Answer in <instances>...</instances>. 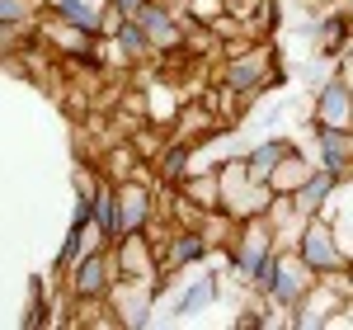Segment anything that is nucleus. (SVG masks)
Wrapping results in <instances>:
<instances>
[{"instance_id":"1","label":"nucleus","mask_w":353,"mask_h":330,"mask_svg":"<svg viewBox=\"0 0 353 330\" xmlns=\"http://www.w3.org/2000/svg\"><path fill=\"white\" fill-rule=\"evenodd\" d=\"M316 283V269L297 255V246H278L264 260V269L254 278V293H264V302L273 311H292V307L306 298V288Z\"/></svg>"},{"instance_id":"2","label":"nucleus","mask_w":353,"mask_h":330,"mask_svg":"<svg viewBox=\"0 0 353 330\" xmlns=\"http://www.w3.org/2000/svg\"><path fill=\"white\" fill-rule=\"evenodd\" d=\"M221 85H231L241 99H254V95H264L273 81H283V71H278V57H273L269 43H226L221 48Z\"/></svg>"},{"instance_id":"3","label":"nucleus","mask_w":353,"mask_h":330,"mask_svg":"<svg viewBox=\"0 0 353 330\" xmlns=\"http://www.w3.org/2000/svg\"><path fill=\"white\" fill-rule=\"evenodd\" d=\"M226 250H231V283L254 288V278H259V269H264V260L278 250V241H273V231H269L264 217H245V222H236Z\"/></svg>"},{"instance_id":"4","label":"nucleus","mask_w":353,"mask_h":330,"mask_svg":"<svg viewBox=\"0 0 353 330\" xmlns=\"http://www.w3.org/2000/svg\"><path fill=\"white\" fill-rule=\"evenodd\" d=\"M217 175H221V213H226V217H231V222L264 217V208L273 203V189H269V184H259V179H250L245 156L221 161Z\"/></svg>"},{"instance_id":"5","label":"nucleus","mask_w":353,"mask_h":330,"mask_svg":"<svg viewBox=\"0 0 353 330\" xmlns=\"http://www.w3.org/2000/svg\"><path fill=\"white\" fill-rule=\"evenodd\" d=\"M297 255L311 264V269H316V274H330V269L353 264L349 255H344L339 231H334V217H325V213L306 217V226H301V236H297Z\"/></svg>"},{"instance_id":"6","label":"nucleus","mask_w":353,"mask_h":330,"mask_svg":"<svg viewBox=\"0 0 353 330\" xmlns=\"http://www.w3.org/2000/svg\"><path fill=\"white\" fill-rule=\"evenodd\" d=\"M156 278H128L118 274L109 288V307L113 316H118V326H151V307H156Z\"/></svg>"},{"instance_id":"7","label":"nucleus","mask_w":353,"mask_h":330,"mask_svg":"<svg viewBox=\"0 0 353 330\" xmlns=\"http://www.w3.org/2000/svg\"><path fill=\"white\" fill-rule=\"evenodd\" d=\"M301 151L321 165V170H330L339 184L353 179V128H316Z\"/></svg>"},{"instance_id":"8","label":"nucleus","mask_w":353,"mask_h":330,"mask_svg":"<svg viewBox=\"0 0 353 330\" xmlns=\"http://www.w3.org/2000/svg\"><path fill=\"white\" fill-rule=\"evenodd\" d=\"M66 288H71V298H109L113 278H118V260H113V246L104 250H90L81 255L71 269H66Z\"/></svg>"},{"instance_id":"9","label":"nucleus","mask_w":353,"mask_h":330,"mask_svg":"<svg viewBox=\"0 0 353 330\" xmlns=\"http://www.w3.org/2000/svg\"><path fill=\"white\" fill-rule=\"evenodd\" d=\"M208 250H212V241H208L198 226H179V222H170L165 241H156L161 274H179V269H189V264H198V260H208Z\"/></svg>"},{"instance_id":"10","label":"nucleus","mask_w":353,"mask_h":330,"mask_svg":"<svg viewBox=\"0 0 353 330\" xmlns=\"http://www.w3.org/2000/svg\"><path fill=\"white\" fill-rule=\"evenodd\" d=\"M344 302H349V293H339L334 283L316 278V283L306 288V298L292 307V326H297V330H325V326H330V316H334V311H339Z\"/></svg>"},{"instance_id":"11","label":"nucleus","mask_w":353,"mask_h":330,"mask_svg":"<svg viewBox=\"0 0 353 330\" xmlns=\"http://www.w3.org/2000/svg\"><path fill=\"white\" fill-rule=\"evenodd\" d=\"M316 128H353V85L334 71L325 85H316V104H311Z\"/></svg>"},{"instance_id":"12","label":"nucleus","mask_w":353,"mask_h":330,"mask_svg":"<svg viewBox=\"0 0 353 330\" xmlns=\"http://www.w3.org/2000/svg\"><path fill=\"white\" fill-rule=\"evenodd\" d=\"M132 19L146 28V38L156 43V52H161V57L184 48V14H179V10H170V5H161V0H146L141 14H132Z\"/></svg>"},{"instance_id":"13","label":"nucleus","mask_w":353,"mask_h":330,"mask_svg":"<svg viewBox=\"0 0 353 330\" xmlns=\"http://www.w3.org/2000/svg\"><path fill=\"white\" fill-rule=\"evenodd\" d=\"M113 260H118V274H128V278H156V283H161V260H156V246L146 241V231L118 236V241H113Z\"/></svg>"},{"instance_id":"14","label":"nucleus","mask_w":353,"mask_h":330,"mask_svg":"<svg viewBox=\"0 0 353 330\" xmlns=\"http://www.w3.org/2000/svg\"><path fill=\"white\" fill-rule=\"evenodd\" d=\"M43 14H57V19L99 38L104 24H109V0H43Z\"/></svg>"},{"instance_id":"15","label":"nucleus","mask_w":353,"mask_h":330,"mask_svg":"<svg viewBox=\"0 0 353 330\" xmlns=\"http://www.w3.org/2000/svg\"><path fill=\"white\" fill-rule=\"evenodd\" d=\"M141 95H146V123H156V128H174V118L184 109V95H179V85L170 81H146L141 85Z\"/></svg>"},{"instance_id":"16","label":"nucleus","mask_w":353,"mask_h":330,"mask_svg":"<svg viewBox=\"0 0 353 330\" xmlns=\"http://www.w3.org/2000/svg\"><path fill=\"white\" fill-rule=\"evenodd\" d=\"M311 175H316V161H311V156H306L301 146H292V151H288L283 161L273 165V175H269V189H273V193H297L301 184L311 179Z\"/></svg>"},{"instance_id":"17","label":"nucleus","mask_w":353,"mask_h":330,"mask_svg":"<svg viewBox=\"0 0 353 330\" xmlns=\"http://www.w3.org/2000/svg\"><path fill=\"white\" fill-rule=\"evenodd\" d=\"M141 165H151V161H146V156L132 146V137H128V142H118V146H109V151L99 156V175L113 179V184H123V179L141 175Z\"/></svg>"},{"instance_id":"18","label":"nucleus","mask_w":353,"mask_h":330,"mask_svg":"<svg viewBox=\"0 0 353 330\" xmlns=\"http://www.w3.org/2000/svg\"><path fill=\"white\" fill-rule=\"evenodd\" d=\"M334 189H339V179H334L330 170H321V165H316V175H311V179H306V184L292 193V203H297L306 217H316V213H325V208H330Z\"/></svg>"},{"instance_id":"19","label":"nucleus","mask_w":353,"mask_h":330,"mask_svg":"<svg viewBox=\"0 0 353 330\" xmlns=\"http://www.w3.org/2000/svg\"><path fill=\"white\" fill-rule=\"evenodd\" d=\"M288 151H292V142H288V137H269V142H259V146H250V151H245V170H250V179L269 184L273 165L283 161Z\"/></svg>"},{"instance_id":"20","label":"nucleus","mask_w":353,"mask_h":330,"mask_svg":"<svg viewBox=\"0 0 353 330\" xmlns=\"http://www.w3.org/2000/svg\"><path fill=\"white\" fill-rule=\"evenodd\" d=\"M113 38H118L123 57H128V66H132V61H151V57H161V52H156V43L146 38V28L137 24V19H123V24L113 28Z\"/></svg>"},{"instance_id":"21","label":"nucleus","mask_w":353,"mask_h":330,"mask_svg":"<svg viewBox=\"0 0 353 330\" xmlns=\"http://www.w3.org/2000/svg\"><path fill=\"white\" fill-rule=\"evenodd\" d=\"M90 217L118 241V184L113 179H99V189L90 193Z\"/></svg>"},{"instance_id":"22","label":"nucleus","mask_w":353,"mask_h":330,"mask_svg":"<svg viewBox=\"0 0 353 330\" xmlns=\"http://www.w3.org/2000/svg\"><path fill=\"white\" fill-rule=\"evenodd\" d=\"M43 14V0H0V24H19V28H33Z\"/></svg>"},{"instance_id":"23","label":"nucleus","mask_w":353,"mask_h":330,"mask_svg":"<svg viewBox=\"0 0 353 330\" xmlns=\"http://www.w3.org/2000/svg\"><path fill=\"white\" fill-rule=\"evenodd\" d=\"M184 14L198 19V24H212L217 14H226V0H189V5H184Z\"/></svg>"},{"instance_id":"24","label":"nucleus","mask_w":353,"mask_h":330,"mask_svg":"<svg viewBox=\"0 0 353 330\" xmlns=\"http://www.w3.org/2000/svg\"><path fill=\"white\" fill-rule=\"evenodd\" d=\"M109 5H113V14L132 19V14H141V5H146V0H109Z\"/></svg>"}]
</instances>
